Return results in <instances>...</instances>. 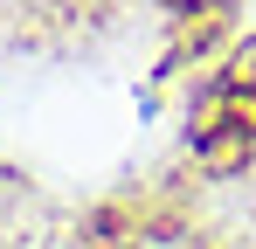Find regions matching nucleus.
Here are the masks:
<instances>
[{
    "label": "nucleus",
    "instance_id": "2",
    "mask_svg": "<svg viewBox=\"0 0 256 249\" xmlns=\"http://www.w3.org/2000/svg\"><path fill=\"white\" fill-rule=\"evenodd\" d=\"M222 90H242V97H256V35H242L236 48H228V83Z\"/></svg>",
    "mask_w": 256,
    "mask_h": 249
},
{
    "label": "nucleus",
    "instance_id": "3",
    "mask_svg": "<svg viewBox=\"0 0 256 249\" xmlns=\"http://www.w3.org/2000/svg\"><path fill=\"white\" fill-rule=\"evenodd\" d=\"M160 7H166V14H208L214 0H160Z\"/></svg>",
    "mask_w": 256,
    "mask_h": 249
},
{
    "label": "nucleus",
    "instance_id": "1",
    "mask_svg": "<svg viewBox=\"0 0 256 249\" xmlns=\"http://www.w3.org/2000/svg\"><path fill=\"white\" fill-rule=\"evenodd\" d=\"M250 152H256V132L236 124V118H222V111H214V118L201 124V138H194V160L208 166V173H236V166H250Z\"/></svg>",
    "mask_w": 256,
    "mask_h": 249
}]
</instances>
